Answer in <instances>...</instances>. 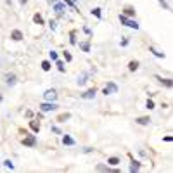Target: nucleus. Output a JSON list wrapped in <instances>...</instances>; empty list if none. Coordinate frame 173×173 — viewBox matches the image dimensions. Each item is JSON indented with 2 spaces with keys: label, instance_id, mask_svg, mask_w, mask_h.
I'll return each instance as SVG.
<instances>
[{
  "label": "nucleus",
  "instance_id": "obj_27",
  "mask_svg": "<svg viewBox=\"0 0 173 173\" xmlns=\"http://www.w3.org/2000/svg\"><path fill=\"white\" fill-rule=\"evenodd\" d=\"M145 107H147V109H154V102H152V99H149V100H147Z\"/></svg>",
  "mask_w": 173,
  "mask_h": 173
},
{
  "label": "nucleus",
  "instance_id": "obj_33",
  "mask_svg": "<svg viewBox=\"0 0 173 173\" xmlns=\"http://www.w3.org/2000/svg\"><path fill=\"white\" fill-rule=\"evenodd\" d=\"M64 4H69V5H76V0H64Z\"/></svg>",
  "mask_w": 173,
  "mask_h": 173
},
{
  "label": "nucleus",
  "instance_id": "obj_16",
  "mask_svg": "<svg viewBox=\"0 0 173 173\" xmlns=\"http://www.w3.org/2000/svg\"><path fill=\"white\" fill-rule=\"evenodd\" d=\"M97 171H114L116 173L118 170H111L109 166H106V165H97Z\"/></svg>",
  "mask_w": 173,
  "mask_h": 173
},
{
  "label": "nucleus",
  "instance_id": "obj_21",
  "mask_svg": "<svg viewBox=\"0 0 173 173\" xmlns=\"http://www.w3.org/2000/svg\"><path fill=\"white\" fill-rule=\"evenodd\" d=\"M107 165H111V166H116V165H119V158H109L107 159Z\"/></svg>",
  "mask_w": 173,
  "mask_h": 173
},
{
  "label": "nucleus",
  "instance_id": "obj_12",
  "mask_svg": "<svg viewBox=\"0 0 173 173\" xmlns=\"http://www.w3.org/2000/svg\"><path fill=\"white\" fill-rule=\"evenodd\" d=\"M149 52H152V55H156L159 59H165V52H159V50H156L154 47H149Z\"/></svg>",
  "mask_w": 173,
  "mask_h": 173
},
{
  "label": "nucleus",
  "instance_id": "obj_18",
  "mask_svg": "<svg viewBox=\"0 0 173 173\" xmlns=\"http://www.w3.org/2000/svg\"><path fill=\"white\" fill-rule=\"evenodd\" d=\"M54 11L61 14L62 11H64V4H61V2H55V4H54Z\"/></svg>",
  "mask_w": 173,
  "mask_h": 173
},
{
  "label": "nucleus",
  "instance_id": "obj_32",
  "mask_svg": "<svg viewBox=\"0 0 173 173\" xmlns=\"http://www.w3.org/2000/svg\"><path fill=\"white\" fill-rule=\"evenodd\" d=\"M163 140H165V142H173V135H166Z\"/></svg>",
  "mask_w": 173,
  "mask_h": 173
},
{
  "label": "nucleus",
  "instance_id": "obj_35",
  "mask_svg": "<svg viewBox=\"0 0 173 173\" xmlns=\"http://www.w3.org/2000/svg\"><path fill=\"white\" fill-rule=\"evenodd\" d=\"M52 131H55V133H61V130H59L57 126H52Z\"/></svg>",
  "mask_w": 173,
  "mask_h": 173
},
{
  "label": "nucleus",
  "instance_id": "obj_9",
  "mask_svg": "<svg viewBox=\"0 0 173 173\" xmlns=\"http://www.w3.org/2000/svg\"><path fill=\"white\" fill-rule=\"evenodd\" d=\"M123 14L126 16V17H131V16H135V9H133L131 5L125 7V9H123Z\"/></svg>",
  "mask_w": 173,
  "mask_h": 173
},
{
  "label": "nucleus",
  "instance_id": "obj_34",
  "mask_svg": "<svg viewBox=\"0 0 173 173\" xmlns=\"http://www.w3.org/2000/svg\"><path fill=\"white\" fill-rule=\"evenodd\" d=\"M50 28H52V29H55V28H57V23H55V21H50Z\"/></svg>",
  "mask_w": 173,
  "mask_h": 173
},
{
  "label": "nucleus",
  "instance_id": "obj_3",
  "mask_svg": "<svg viewBox=\"0 0 173 173\" xmlns=\"http://www.w3.org/2000/svg\"><path fill=\"white\" fill-rule=\"evenodd\" d=\"M23 144L28 145V147H33V145L36 144V137H35V135H28L26 133V137L23 138Z\"/></svg>",
  "mask_w": 173,
  "mask_h": 173
},
{
  "label": "nucleus",
  "instance_id": "obj_7",
  "mask_svg": "<svg viewBox=\"0 0 173 173\" xmlns=\"http://www.w3.org/2000/svg\"><path fill=\"white\" fill-rule=\"evenodd\" d=\"M156 80H158V82H161L163 85H166L168 88H171V87H173V82L170 80V78H161V76H156Z\"/></svg>",
  "mask_w": 173,
  "mask_h": 173
},
{
  "label": "nucleus",
  "instance_id": "obj_23",
  "mask_svg": "<svg viewBox=\"0 0 173 173\" xmlns=\"http://www.w3.org/2000/svg\"><path fill=\"white\" fill-rule=\"evenodd\" d=\"M80 48L83 52H90V43L88 42H83V43H80Z\"/></svg>",
  "mask_w": 173,
  "mask_h": 173
},
{
  "label": "nucleus",
  "instance_id": "obj_29",
  "mask_svg": "<svg viewBox=\"0 0 173 173\" xmlns=\"http://www.w3.org/2000/svg\"><path fill=\"white\" fill-rule=\"evenodd\" d=\"M64 59H66V61H73V55H71V54H69V52H64Z\"/></svg>",
  "mask_w": 173,
  "mask_h": 173
},
{
  "label": "nucleus",
  "instance_id": "obj_24",
  "mask_svg": "<svg viewBox=\"0 0 173 173\" xmlns=\"http://www.w3.org/2000/svg\"><path fill=\"white\" fill-rule=\"evenodd\" d=\"M92 16H95V17H99V19H100V17H102V12H100V9H99V7L92 9Z\"/></svg>",
  "mask_w": 173,
  "mask_h": 173
},
{
  "label": "nucleus",
  "instance_id": "obj_19",
  "mask_svg": "<svg viewBox=\"0 0 173 173\" xmlns=\"http://www.w3.org/2000/svg\"><path fill=\"white\" fill-rule=\"evenodd\" d=\"M87 78H88V75H87V73L80 75V76H78V85H85V83H87Z\"/></svg>",
  "mask_w": 173,
  "mask_h": 173
},
{
  "label": "nucleus",
  "instance_id": "obj_28",
  "mask_svg": "<svg viewBox=\"0 0 173 173\" xmlns=\"http://www.w3.org/2000/svg\"><path fill=\"white\" fill-rule=\"evenodd\" d=\"M4 165H5L7 168H11V170L14 168V165H12V161H11V159H5V161H4Z\"/></svg>",
  "mask_w": 173,
  "mask_h": 173
},
{
  "label": "nucleus",
  "instance_id": "obj_6",
  "mask_svg": "<svg viewBox=\"0 0 173 173\" xmlns=\"http://www.w3.org/2000/svg\"><path fill=\"white\" fill-rule=\"evenodd\" d=\"M95 94H97L95 88H90V90H87L85 94H82V99H94V97H95Z\"/></svg>",
  "mask_w": 173,
  "mask_h": 173
},
{
  "label": "nucleus",
  "instance_id": "obj_38",
  "mask_svg": "<svg viewBox=\"0 0 173 173\" xmlns=\"http://www.w3.org/2000/svg\"><path fill=\"white\" fill-rule=\"evenodd\" d=\"M0 102H2V95H0Z\"/></svg>",
  "mask_w": 173,
  "mask_h": 173
},
{
  "label": "nucleus",
  "instance_id": "obj_8",
  "mask_svg": "<svg viewBox=\"0 0 173 173\" xmlns=\"http://www.w3.org/2000/svg\"><path fill=\"white\" fill-rule=\"evenodd\" d=\"M16 82H17V78H16V75H7V76H5V83L9 85V87H12V85H16Z\"/></svg>",
  "mask_w": 173,
  "mask_h": 173
},
{
  "label": "nucleus",
  "instance_id": "obj_36",
  "mask_svg": "<svg viewBox=\"0 0 173 173\" xmlns=\"http://www.w3.org/2000/svg\"><path fill=\"white\" fill-rule=\"evenodd\" d=\"M92 151H94L92 147H85V149H83V152H92Z\"/></svg>",
  "mask_w": 173,
  "mask_h": 173
},
{
  "label": "nucleus",
  "instance_id": "obj_10",
  "mask_svg": "<svg viewBox=\"0 0 173 173\" xmlns=\"http://www.w3.org/2000/svg\"><path fill=\"white\" fill-rule=\"evenodd\" d=\"M135 121H137L138 125H149V123H151V118H149V116H138Z\"/></svg>",
  "mask_w": 173,
  "mask_h": 173
},
{
  "label": "nucleus",
  "instance_id": "obj_1",
  "mask_svg": "<svg viewBox=\"0 0 173 173\" xmlns=\"http://www.w3.org/2000/svg\"><path fill=\"white\" fill-rule=\"evenodd\" d=\"M119 21H121V24H125V26L133 28V29H138V23H137V21L128 19V17H126L125 14H119Z\"/></svg>",
  "mask_w": 173,
  "mask_h": 173
},
{
  "label": "nucleus",
  "instance_id": "obj_15",
  "mask_svg": "<svg viewBox=\"0 0 173 173\" xmlns=\"http://www.w3.org/2000/svg\"><path fill=\"white\" fill-rule=\"evenodd\" d=\"M69 118H71V114H69V113H62V114H59V116H57V121H59V123H64V121H66V119H69Z\"/></svg>",
  "mask_w": 173,
  "mask_h": 173
},
{
  "label": "nucleus",
  "instance_id": "obj_31",
  "mask_svg": "<svg viewBox=\"0 0 173 173\" xmlns=\"http://www.w3.org/2000/svg\"><path fill=\"white\" fill-rule=\"evenodd\" d=\"M57 57H59V55H57V52H54V50H52V52H50V59H52V61H57Z\"/></svg>",
  "mask_w": 173,
  "mask_h": 173
},
{
  "label": "nucleus",
  "instance_id": "obj_5",
  "mask_svg": "<svg viewBox=\"0 0 173 173\" xmlns=\"http://www.w3.org/2000/svg\"><path fill=\"white\" fill-rule=\"evenodd\" d=\"M43 95H45V99H47V100H52V102H54L55 99H57V92H55L54 88H48Z\"/></svg>",
  "mask_w": 173,
  "mask_h": 173
},
{
  "label": "nucleus",
  "instance_id": "obj_30",
  "mask_svg": "<svg viewBox=\"0 0 173 173\" xmlns=\"http://www.w3.org/2000/svg\"><path fill=\"white\" fill-rule=\"evenodd\" d=\"M75 36H76V31H71V40H69V42H71L73 45L76 43V38H75Z\"/></svg>",
  "mask_w": 173,
  "mask_h": 173
},
{
  "label": "nucleus",
  "instance_id": "obj_22",
  "mask_svg": "<svg viewBox=\"0 0 173 173\" xmlns=\"http://www.w3.org/2000/svg\"><path fill=\"white\" fill-rule=\"evenodd\" d=\"M33 23H36V24H43V17H42L40 14H35V16H33Z\"/></svg>",
  "mask_w": 173,
  "mask_h": 173
},
{
  "label": "nucleus",
  "instance_id": "obj_26",
  "mask_svg": "<svg viewBox=\"0 0 173 173\" xmlns=\"http://www.w3.org/2000/svg\"><path fill=\"white\" fill-rule=\"evenodd\" d=\"M55 64H57V69H59L61 73H64V71H66V68H64V64H62L61 61H55Z\"/></svg>",
  "mask_w": 173,
  "mask_h": 173
},
{
  "label": "nucleus",
  "instance_id": "obj_13",
  "mask_svg": "<svg viewBox=\"0 0 173 173\" xmlns=\"http://www.w3.org/2000/svg\"><path fill=\"white\" fill-rule=\"evenodd\" d=\"M11 38H12V40H21V38H23V33H21L19 29H14L12 33H11Z\"/></svg>",
  "mask_w": 173,
  "mask_h": 173
},
{
  "label": "nucleus",
  "instance_id": "obj_4",
  "mask_svg": "<svg viewBox=\"0 0 173 173\" xmlns=\"http://www.w3.org/2000/svg\"><path fill=\"white\" fill-rule=\"evenodd\" d=\"M118 92V87L114 85V83H107V87L102 90V94L104 95H109V94H116Z\"/></svg>",
  "mask_w": 173,
  "mask_h": 173
},
{
  "label": "nucleus",
  "instance_id": "obj_25",
  "mask_svg": "<svg viewBox=\"0 0 173 173\" xmlns=\"http://www.w3.org/2000/svg\"><path fill=\"white\" fill-rule=\"evenodd\" d=\"M50 68H52V66H50V61H43V62H42V69H43V71H50Z\"/></svg>",
  "mask_w": 173,
  "mask_h": 173
},
{
  "label": "nucleus",
  "instance_id": "obj_37",
  "mask_svg": "<svg viewBox=\"0 0 173 173\" xmlns=\"http://www.w3.org/2000/svg\"><path fill=\"white\" fill-rule=\"evenodd\" d=\"M19 2H21V4H23V5H24V4H26L28 0H19Z\"/></svg>",
  "mask_w": 173,
  "mask_h": 173
},
{
  "label": "nucleus",
  "instance_id": "obj_2",
  "mask_svg": "<svg viewBox=\"0 0 173 173\" xmlns=\"http://www.w3.org/2000/svg\"><path fill=\"white\" fill-rule=\"evenodd\" d=\"M40 109L43 111V113H48V111H54V109H57V104H54V102H43V104H40Z\"/></svg>",
  "mask_w": 173,
  "mask_h": 173
},
{
  "label": "nucleus",
  "instance_id": "obj_14",
  "mask_svg": "<svg viewBox=\"0 0 173 173\" xmlns=\"http://www.w3.org/2000/svg\"><path fill=\"white\" fill-rule=\"evenodd\" d=\"M140 170V163L135 161V159H131V165H130V171H138Z\"/></svg>",
  "mask_w": 173,
  "mask_h": 173
},
{
  "label": "nucleus",
  "instance_id": "obj_11",
  "mask_svg": "<svg viewBox=\"0 0 173 173\" xmlns=\"http://www.w3.org/2000/svg\"><path fill=\"white\" fill-rule=\"evenodd\" d=\"M62 144L64 145H75V138L69 137V135H64V137H62Z\"/></svg>",
  "mask_w": 173,
  "mask_h": 173
},
{
  "label": "nucleus",
  "instance_id": "obj_20",
  "mask_svg": "<svg viewBox=\"0 0 173 173\" xmlns=\"http://www.w3.org/2000/svg\"><path fill=\"white\" fill-rule=\"evenodd\" d=\"M128 69H130V71H137V69H138V62L137 61H130V62H128Z\"/></svg>",
  "mask_w": 173,
  "mask_h": 173
},
{
  "label": "nucleus",
  "instance_id": "obj_17",
  "mask_svg": "<svg viewBox=\"0 0 173 173\" xmlns=\"http://www.w3.org/2000/svg\"><path fill=\"white\" fill-rule=\"evenodd\" d=\"M29 128H31L35 133H38V131H40V123H36V121H29Z\"/></svg>",
  "mask_w": 173,
  "mask_h": 173
}]
</instances>
